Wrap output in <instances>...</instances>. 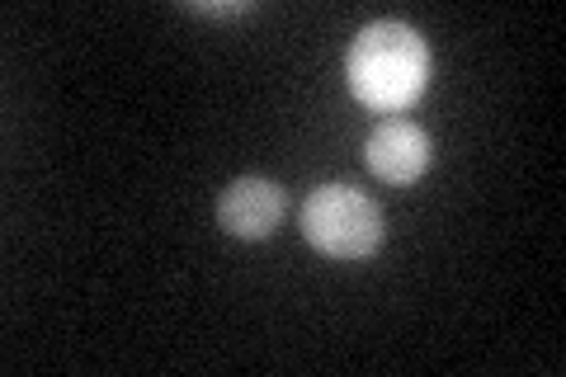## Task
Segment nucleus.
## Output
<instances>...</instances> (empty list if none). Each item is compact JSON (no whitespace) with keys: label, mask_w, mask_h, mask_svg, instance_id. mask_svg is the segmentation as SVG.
<instances>
[{"label":"nucleus","mask_w":566,"mask_h":377,"mask_svg":"<svg viewBox=\"0 0 566 377\" xmlns=\"http://www.w3.org/2000/svg\"><path fill=\"white\" fill-rule=\"evenodd\" d=\"M430 81V48L411 24L378 20L349 43V90L374 114H401Z\"/></svg>","instance_id":"obj_1"},{"label":"nucleus","mask_w":566,"mask_h":377,"mask_svg":"<svg viewBox=\"0 0 566 377\" xmlns=\"http://www.w3.org/2000/svg\"><path fill=\"white\" fill-rule=\"evenodd\" d=\"M303 237L326 260H368L382 245V212L349 185H322L303 203Z\"/></svg>","instance_id":"obj_2"},{"label":"nucleus","mask_w":566,"mask_h":377,"mask_svg":"<svg viewBox=\"0 0 566 377\" xmlns=\"http://www.w3.org/2000/svg\"><path fill=\"white\" fill-rule=\"evenodd\" d=\"M364 160H368V170H374L378 179H387V185H411V179H420L424 170H430L434 147H430V133L416 128V123L387 118V123H378V128L368 133Z\"/></svg>","instance_id":"obj_3"},{"label":"nucleus","mask_w":566,"mask_h":377,"mask_svg":"<svg viewBox=\"0 0 566 377\" xmlns=\"http://www.w3.org/2000/svg\"><path fill=\"white\" fill-rule=\"evenodd\" d=\"M283 218V189L274 179L245 175L237 185H227V193L218 199V227L237 241H264Z\"/></svg>","instance_id":"obj_4"},{"label":"nucleus","mask_w":566,"mask_h":377,"mask_svg":"<svg viewBox=\"0 0 566 377\" xmlns=\"http://www.w3.org/2000/svg\"><path fill=\"white\" fill-rule=\"evenodd\" d=\"M189 14H208V20H241V14H255V0H227V6H212V0H193Z\"/></svg>","instance_id":"obj_5"}]
</instances>
